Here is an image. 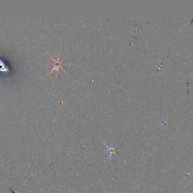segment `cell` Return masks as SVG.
Segmentation results:
<instances>
[{"label":"cell","instance_id":"cell-1","mask_svg":"<svg viewBox=\"0 0 193 193\" xmlns=\"http://www.w3.org/2000/svg\"><path fill=\"white\" fill-rule=\"evenodd\" d=\"M50 57H51V56H50ZM51 58H52V59L53 60V61H54V66L53 69L51 70L50 73H48V74H50V73H52V72L54 71V70H57V75H59L60 69H62V70H64V66H64V65H65L66 64H63V63L61 62V59H60V54H58V55H57V60L54 59V57H51ZM64 71H65V70H64ZM65 72H66V71H65Z\"/></svg>","mask_w":193,"mask_h":193},{"label":"cell","instance_id":"cell-2","mask_svg":"<svg viewBox=\"0 0 193 193\" xmlns=\"http://www.w3.org/2000/svg\"><path fill=\"white\" fill-rule=\"evenodd\" d=\"M0 70L2 72L8 71V68H7V66L4 64V63H3L1 60H0Z\"/></svg>","mask_w":193,"mask_h":193}]
</instances>
